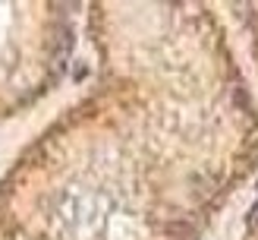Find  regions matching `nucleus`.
Returning <instances> with one entry per match:
<instances>
[{"mask_svg":"<svg viewBox=\"0 0 258 240\" xmlns=\"http://www.w3.org/2000/svg\"><path fill=\"white\" fill-rule=\"evenodd\" d=\"M101 88L0 177V240H196L258 158V120L217 22L95 7Z\"/></svg>","mask_w":258,"mask_h":240,"instance_id":"nucleus-1","label":"nucleus"},{"mask_svg":"<svg viewBox=\"0 0 258 240\" xmlns=\"http://www.w3.org/2000/svg\"><path fill=\"white\" fill-rule=\"evenodd\" d=\"M70 51V7L0 4V120L38 105L67 73Z\"/></svg>","mask_w":258,"mask_h":240,"instance_id":"nucleus-2","label":"nucleus"}]
</instances>
